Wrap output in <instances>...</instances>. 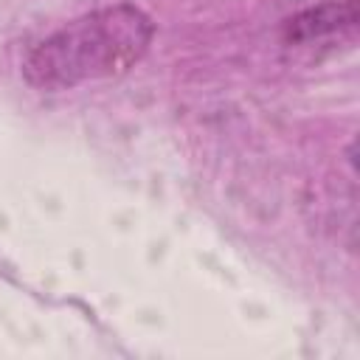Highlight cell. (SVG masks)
I'll list each match as a JSON object with an SVG mask.
<instances>
[{"label": "cell", "instance_id": "7a4b0ae2", "mask_svg": "<svg viewBox=\"0 0 360 360\" xmlns=\"http://www.w3.org/2000/svg\"><path fill=\"white\" fill-rule=\"evenodd\" d=\"M357 25V0H332L318 8H307L287 20V42H312L329 34L352 31Z\"/></svg>", "mask_w": 360, "mask_h": 360}, {"label": "cell", "instance_id": "6da1fadb", "mask_svg": "<svg viewBox=\"0 0 360 360\" xmlns=\"http://www.w3.org/2000/svg\"><path fill=\"white\" fill-rule=\"evenodd\" d=\"M152 37L155 25L141 8L129 3L104 6L37 42L22 59V79L48 93L118 79L143 59Z\"/></svg>", "mask_w": 360, "mask_h": 360}]
</instances>
